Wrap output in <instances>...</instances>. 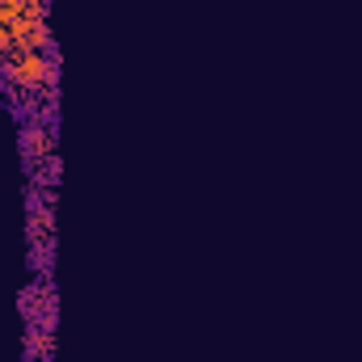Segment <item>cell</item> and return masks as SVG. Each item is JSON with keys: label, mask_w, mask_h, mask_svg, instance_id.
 <instances>
[{"label": "cell", "mask_w": 362, "mask_h": 362, "mask_svg": "<svg viewBox=\"0 0 362 362\" xmlns=\"http://www.w3.org/2000/svg\"><path fill=\"white\" fill-rule=\"evenodd\" d=\"M0 76L13 85V93H42L55 81V64L47 59V51H25L0 64Z\"/></svg>", "instance_id": "6da1fadb"}, {"label": "cell", "mask_w": 362, "mask_h": 362, "mask_svg": "<svg viewBox=\"0 0 362 362\" xmlns=\"http://www.w3.org/2000/svg\"><path fill=\"white\" fill-rule=\"evenodd\" d=\"M51 232H55L51 206H34V211H30V245H34V253L51 249Z\"/></svg>", "instance_id": "7a4b0ae2"}]
</instances>
